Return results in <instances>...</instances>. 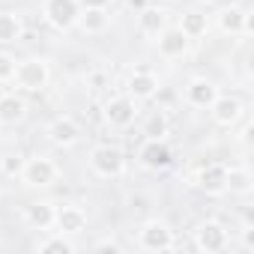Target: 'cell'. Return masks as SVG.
Instances as JSON below:
<instances>
[{
    "mask_svg": "<svg viewBox=\"0 0 254 254\" xmlns=\"http://www.w3.org/2000/svg\"><path fill=\"white\" fill-rule=\"evenodd\" d=\"M12 81H15V87H18L21 93H42V90L48 87V81H51V66H48V60H42V57L18 60Z\"/></svg>",
    "mask_w": 254,
    "mask_h": 254,
    "instance_id": "obj_1",
    "label": "cell"
},
{
    "mask_svg": "<svg viewBox=\"0 0 254 254\" xmlns=\"http://www.w3.org/2000/svg\"><path fill=\"white\" fill-rule=\"evenodd\" d=\"M90 171L102 180H117L126 174V153L117 144H99L90 150Z\"/></svg>",
    "mask_w": 254,
    "mask_h": 254,
    "instance_id": "obj_2",
    "label": "cell"
},
{
    "mask_svg": "<svg viewBox=\"0 0 254 254\" xmlns=\"http://www.w3.org/2000/svg\"><path fill=\"white\" fill-rule=\"evenodd\" d=\"M81 9H84L81 0H45L42 3V18L57 33H69L72 27H78Z\"/></svg>",
    "mask_w": 254,
    "mask_h": 254,
    "instance_id": "obj_3",
    "label": "cell"
},
{
    "mask_svg": "<svg viewBox=\"0 0 254 254\" xmlns=\"http://www.w3.org/2000/svg\"><path fill=\"white\" fill-rule=\"evenodd\" d=\"M27 189H51L60 180V168L48 159V156H33L24 162L21 177H18Z\"/></svg>",
    "mask_w": 254,
    "mask_h": 254,
    "instance_id": "obj_4",
    "label": "cell"
},
{
    "mask_svg": "<svg viewBox=\"0 0 254 254\" xmlns=\"http://www.w3.org/2000/svg\"><path fill=\"white\" fill-rule=\"evenodd\" d=\"M138 245L141 251H171L177 242H174V230L162 218H147L138 227Z\"/></svg>",
    "mask_w": 254,
    "mask_h": 254,
    "instance_id": "obj_5",
    "label": "cell"
},
{
    "mask_svg": "<svg viewBox=\"0 0 254 254\" xmlns=\"http://www.w3.org/2000/svg\"><path fill=\"white\" fill-rule=\"evenodd\" d=\"M230 245V233L221 221L215 218H206L194 227V248L197 251H206V254H218Z\"/></svg>",
    "mask_w": 254,
    "mask_h": 254,
    "instance_id": "obj_6",
    "label": "cell"
},
{
    "mask_svg": "<svg viewBox=\"0 0 254 254\" xmlns=\"http://www.w3.org/2000/svg\"><path fill=\"white\" fill-rule=\"evenodd\" d=\"M138 162L147 168V171H168L174 165V150L168 144V138H147L138 150Z\"/></svg>",
    "mask_w": 254,
    "mask_h": 254,
    "instance_id": "obj_7",
    "label": "cell"
},
{
    "mask_svg": "<svg viewBox=\"0 0 254 254\" xmlns=\"http://www.w3.org/2000/svg\"><path fill=\"white\" fill-rule=\"evenodd\" d=\"M102 114H105V123L111 129H129L138 120V102L132 96H114V99L105 102Z\"/></svg>",
    "mask_w": 254,
    "mask_h": 254,
    "instance_id": "obj_8",
    "label": "cell"
},
{
    "mask_svg": "<svg viewBox=\"0 0 254 254\" xmlns=\"http://www.w3.org/2000/svg\"><path fill=\"white\" fill-rule=\"evenodd\" d=\"M45 135H48V141L54 144V147H75L81 138H84V129L78 126V120L75 117H66V114H60V117H54L51 123H48V129H45Z\"/></svg>",
    "mask_w": 254,
    "mask_h": 254,
    "instance_id": "obj_9",
    "label": "cell"
},
{
    "mask_svg": "<svg viewBox=\"0 0 254 254\" xmlns=\"http://www.w3.org/2000/svg\"><path fill=\"white\" fill-rule=\"evenodd\" d=\"M209 114H212V123L215 126H224V129H233V126L242 120V114H245V105H242V99L239 96H215V102L206 108Z\"/></svg>",
    "mask_w": 254,
    "mask_h": 254,
    "instance_id": "obj_10",
    "label": "cell"
},
{
    "mask_svg": "<svg viewBox=\"0 0 254 254\" xmlns=\"http://www.w3.org/2000/svg\"><path fill=\"white\" fill-rule=\"evenodd\" d=\"M215 24L224 36H248L251 33V12L242 6H224L215 12Z\"/></svg>",
    "mask_w": 254,
    "mask_h": 254,
    "instance_id": "obj_11",
    "label": "cell"
},
{
    "mask_svg": "<svg viewBox=\"0 0 254 254\" xmlns=\"http://www.w3.org/2000/svg\"><path fill=\"white\" fill-rule=\"evenodd\" d=\"M194 186H197L203 194H209V197L227 194V165H218V162L203 165V168L194 174Z\"/></svg>",
    "mask_w": 254,
    "mask_h": 254,
    "instance_id": "obj_12",
    "label": "cell"
},
{
    "mask_svg": "<svg viewBox=\"0 0 254 254\" xmlns=\"http://www.w3.org/2000/svg\"><path fill=\"white\" fill-rule=\"evenodd\" d=\"M159 75L150 69H135L129 78H126V96H132L135 102H147L159 93Z\"/></svg>",
    "mask_w": 254,
    "mask_h": 254,
    "instance_id": "obj_13",
    "label": "cell"
},
{
    "mask_svg": "<svg viewBox=\"0 0 254 254\" xmlns=\"http://www.w3.org/2000/svg\"><path fill=\"white\" fill-rule=\"evenodd\" d=\"M156 42H159V54H162L165 60H180V57H186V54H189V45H191V39H189L180 27H165V30L156 36Z\"/></svg>",
    "mask_w": 254,
    "mask_h": 254,
    "instance_id": "obj_14",
    "label": "cell"
},
{
    "mask_svg": "<svg viewBox=\"0 0 254 254\" xmlns=\"http://www.w3.org/2000/svg\"><path fill=\"white\" fill-rule=\"evenodd\" d=\"M87 212L81 209V206H75V203H63V206H57V215H54V227L60 230V233H66V236H78V233H84L87 230Z\"/></svg>",
    "mask_w": 254,
    "mask_h": 254,
    "instance_id": "obj_15",
    "label": "cell"
},
{
    "mask_svg": "<svg viewBox=\"0 0 254 254\" xmlns=\"http://www.w3.org/2000/svg\"><path fill=\"white\" fill-rule=\"evenodd\" d=\"M215 96H218V87L209 78H191L186 84V102L191 108H209L215 102Z\"/></svg>",
    "mask_w": 254,
    "mask_h": 254,
    "instance_id": "obj_16",
    "label": "cell"
},
{
    "mask_svg": "<svg viewBox=\"0 0 254 254\" xmlns=\"http://www.w3.org/2000/svg\"><path fill=\"white\" fill-rule=\"evenodd\" d=\"M27 117V99L21 93H0V126H18Z\"/></svg>",
    "mask_w": 254,
    "mask_h": 254,
    "instance_id": "obj_17",
    "label": "cell"
},
{
    "mask_svg": "<svg viewBox=\"0 0 254 254\" xmlns=\"http://www.w3.org/2000/svg\"><path fill=\"white\" fill-rule=\"evenodd\" d=\"M78 27L87 33V36H99L111 27V12L105 6H84L81 9V18H78Z\"/></svg>",
    "mask_w": 254,
    "mask_h": 254,
    "instance_id": "obj_18",
    "label": "cell"
},
{
    "mask_svg": "<svg viewBox=\"0 0 254 254\" xmlns=\"http://www.w3.org/2000/svg\"><path fill=\"white\" fill-rule=\"evenodd\" d=\"M54 215H57V206L51 200H36V203L24 206V221L33 230H51L54 227Z\"/></svg>",
    "mask_w": 254,
    "mask_h": 254,
    "instance_id": "obj_19",
    "label": "cell"
},
{
    "mask_svg": "<svg viewBox=\"0 0 254 254\" xmlns=\"http://www.w3.org/2000/svg\"><path fill=\"white\" fill-rule=\"evenodd\" d=\"M24 36V21L12 9H0V45H12Z\"/></svg>",
    "mask_w": 254,
    "mask_h": 254,
    "instance_id": "obj_20",
    "label": "cell"
},
{
    "mask_svg": "<svg viewBox=\"0 0 254 254\" xmlns=\"http://www.w3.org/2000/svg\"><path fill=\"white\" fill-rule=\"evenodd\" d=\"M138 27H141L144 36H159L168 27V15L162 9H156V6H144L138 12Z\"/></svg>",
    "mask_w": 254,
    "mask_h": 254,
    "instance_id": "obj_21",
    "label": "cell"
},
{
    "mask_svg": "<svg viewBox=\"0 0 254 254\" xmlns=\"http://www.w3.org/2000/svg\"><path fill=\"white\" fill-rule=\"evenodd\" d=\"M251 189H254L251 171H248L245 165H230V168H227V191L245 197V194H251Z\"/></svg>",
    "mask_w": 254,
    "mask_h": 254,
    "instance_id": "obj_22",
    "label": "cell"
},
{
    "mask_svg": "<svg viewBox=\"0 0 254 254\" xmlns=\"http://www.w3.org/2000/svg\"><path fill=\"white\" fill-rule=\"evenodd\" d=\"M189 39H200V36H206V30H209V18H206V12H183L180 15V24H177Z\"/></svg>",
    "mask_w": 254,
    "mask_h": 254,
    "instance_id": "obj_23",
    "label": "cell"
},
{
    "mask_svg": "<svg viewBox=\"0 0 254 254\" xmlns=\"http://www.w3.org/2000/svg\"><path fill=\"white\" fill-rule=\"evenodd\" d=\"M75 248H78V245L72 242V236H66V233H60V230L36 242V251H39V254H75Z\"/></svg>",
    "mask_w": 254,
    "mask_h": 254,
    "instance_id": "obj_24",
    "label": "cell"
},
{
    "mask_svg": "<svg viewBox=\"0 0 254 254\" xmlns=\"http://www.w3.org/2000/svg\"><path fill=\"white\" fill-rule=\"evenodd\" d=\"M171 135V120H168V114L159 108V111H153L147 120H144V138H168Z\"/></svg>",
    "mask_w": 254,
    "mask_h": 254,
    "instance_id": "obj_25",
    "label": "cell"
},
{
    "mask_svg": "<svg viewBox=\"0 0 254 254\" xmlns=\"http://www.w3.org/2000/svg\"><path fill=\"white\" fill-rule=\"evenodd\" d=\"M15 66H18V60H15L12 54L0 51V84H9V81L15 78Z\"/></svg>",
    "mask_w": 254,
    "mask_h": 254,
    "instance_id": "obj_26",
    "label": "cell"
},
{
    "mask_svg": "<svg viewBox=\"0 0 254 254\" xmlns=\"http://www.w3.org/2000/svg\"><path fill=\"white\" fill-rule=\"evenodd\" d=\"M24 162H27V159H24V156H18V153H15V156H6L3 162H0V171H3L6 177H21Z\"/></svg>",
    "mask_w": 254,
    "mask_h": 254,
    "instance_id": "obj_27",
    "label": "cell"
},
{
    "mask_svg": "<svg viewBox=\"0 0 254 254\" xmlns=\"http://www.w3.org/2000/svg\"><path fill=\"white\" fill-rule=\"evenodd\" d=\"M96 251H111V254H120L123 248H120V242H117V239H111V236H108V239H99V242H96Z\"/></svg>",
    "mask_w": 254,
    "mask_h": 254,
    "instance_id": "obj_28",
    "label": "cell"
},
{
    "mask_svg": "<svg viewBox=\"0 0 254 254\" xmlns=\"http://www.w3.org/2000/svg\"><path fill=\"white\" fill-rule=\"evenodd\" d=\"M242 248H245V251H251V248H254V227H251V224H245V227H242Z\"/></svg>",
    "mask_w": 254,
    "mask_h": 254,
    "instance_id": "obj_29",
    "label": "cell"
},
{
    "mask_svg": "<svg viewBox=\"0 0 254 254\" xmlns=\"http://www.w3.org/2000/svg\"><path fill=\"white\" fill-rule=\"evenodd\" d=\"M129 206H132V209H138V212H144V209H147V197L135 194V197H129Z\"/></svg>",
    "mask_w": 254,
    "mask_h": 254,
    "instance_id": "obj_30",
    "label": "cell"
},
{
    "mask_svg": "<svg viewBox=\"0 0 254 254\" xmlns=\"http://www.w3.org/2000/svg\"><path fill=\"white\" fill-rule=\"evenodd\" d=\"M81 6H111V0H81Z\"/></svg>",
    "mask_w": 254,
    "mask_h": 254,
    "instance_id": "obj_31",
    "label": "cell"
},
{
    "mask_svg": "<svg viewBox=\"0 0 254 254\" xmlns=\"http://www.w3.org/2000/svg\"><path fill=\"white\" fill-rule=\"evenodd\" d=\"M239 141H242V144H248V141H251V123H245V126H242V132H239Z\"/></svg>",
    "mask_w": 254,
    "mask_h": 254,
    "instance_id": "obj_32",
    "label": "cell"
},
{
    "mask_svg": "<svg viewBox=\"0 0 254 254\" xmlns=\"http://www.w3.org/2000/svg\"><path fill=\"white\" fill-rule=\"evenodd\" d=\"M126 3H129L132 9H138V12H141L144 6H150V0H126Z\"/></svg>",
    "mask_w": 254,
    "mask_h": 254,
    "instance_id": "obj_33",
    "label": "cell"
},
{
    "mask_svg": "<svg viewBox=\"0 0 254 254\" xmlns=\"http://www.w3.org/2000/svg\"><path fill=\"white\" fill-rule=\"evenodd\" d=\"M93 84H96V87H102V84H105V75H102V72H96V75H93Z\"/></svg>",
    "mask_w": 254,
    "mask_h": 254,
    "instance_id": "obj_34",
    "label": "cell"
},
{
    "mask_svg": "<svg viewBox=\"0 0 254 254\" xmlns=\"http://www.w3.org/2000/svg\"><path fill=\"white\" fill-rule=\"evenodd\" d=\"M150 3H153V0H150Z\"/></svg>",
    "mask_w": 254,
    "mask_h": 254,
    "instance_id": "obj_35",
    "label": "cell"
}]
</instances>
